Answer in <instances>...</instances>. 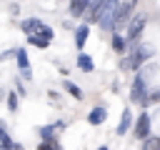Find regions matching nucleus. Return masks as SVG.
I'll return each mask as SVG.
<instances>
[{"instance_id":"1","label":"nucleus","mask_w":160,"mask_h":150,"mask_svg":"<svg viewBox=\"0 0 160 150\" xmlns=\"http://www.w3.org/2000/svg\"><path fill=\"white\" fill-rule=\"evenodd\" d=\"M118 5H120L118 0H92L90 10H88V15H85L88 25H90V22H100L102 15H105L108 10H112V8H118Z\"/></svg>"},{"instance_id":"2","label":"nucleus","mask_w":160,"mask_h":150,"mask_svg":"<svg viewBox=\"0 0 160 150\" xmlns=\"http://www.w3.org/2000/svg\"><path fill=\"white\" fill-rule=\"evenodd\" d=\"M145 25H148V15H135V18L130 20V25H128V32H125V40H128L130 50L135 48V42H138V38L142 35Z\"/></svg>"},{"instance_id":"3","label":"nucleus","mask_w":160,"mask_h":150,"mask_svg":"<svg viewBox=\"0 0 160 150\" xmlns=\"http://www.w3.org/2000/svg\"><path fill=\"white\" fill-rule=\"evenodd\" d=\"M135 5H138V0H128V2H122V5L118 8V12H115V22H112V32H118V30L125 28V25H130Z\"/></svg>"},{"instance_id":"4","label":"nucleus","mask_w":160,"mask_h":150,"mask_svg":"<svg viewBox=\"0 0 160 150\" xmlns=\"http://www.w3.org/2000/svg\"><path fill=\"white\" fill-rule=\"evenodd\" d=\"M152 55H155V48H150V45H138V48H132V50H130V70H140V65L148 62Z\"/></svg>"},{"instance_id":"5","label":"nucleus","mask_w":160,"mask_h":150,"mask_svg":"<svg viewBox=\"0 0 160 150\" xmlns=\"http://www.w3.org/2000/svg\"><path fill=\"white\" fill-rule=\"evenodd\" d=\"M148 78L145 75H138L135 78V82H132V90H130V100L132 102H145V98H148Z\"/></svg>"},{"instance_id":"6","label":"nucleus","mask_w":160,"mask_h":150,"mask_svg":"<svg viewBox=\"0 0 160 150\" xmlns=\"http://www.w3.org/2000/svg\"><path fill=\"white\" fill-rule=\"evenodd\" d=\"M135 138L138 140H148L150 138V112H140V118L135 120Z\"/></svg>"},{"instance_id":"7","label":"nucleus","mask_w":160,"mask_h":150,"mask_svg":"<svg viewBox=\"0 0 160 150\" xmlns=\"http://www.w3.org/2000/svg\"><path fill=\"white\" fill-rule=\"evenodd\" d=\"M68 10H70V18H85L88 15V10H90V5H92V0H68Z\"/></svg>"},{"instance_id":"8","label":"nucleus","mask_w":160,"mask_h":150,"mask_svg":"<svg viewBox=\"0 0 160 150\" xmlns=\"http://www.w3.org/2000/svg\"><path fill=\"white\" fill-rule=\"evenodd\" d=\"M15 58H18V68H20V75H22L25 80H32V70H30V60H28V52H25V48H18Z\"/></svg>"},{"instance_id":"9","label":"nucleus","mask_w":160,"mask_h":150,"mask_svg":"<svg viewBox=\"0 0 160 150\" xmlns=\"http://www.w3.org/2000/svg\"><path fill=\"white\" fill-rule=\"evenodd\" d=\"M42 25H45V22H42L40 18H25V20L20 22V30H22L25 35H38Z\"/></svg>"},{"instance_id":"10","label":"nucleus","mask_w":160,"mask_h":150,"mask_svg":"<svg viewBox=\"0 0 160 150\" xmlns=\"http://www.w3.org/2000/svg\"><path fill=\"white\" fill-rule=\"evenodd\" d=\"M105 118H108V110H105L102 105H98V108H92V110L88 112V122H90V125H102Z\"/></svg>"},{"instance_id":"11","label":"nucleus","mask_w":160,"mask_h":150,"mask_svg":"<svg viewBox=\"0 0 160 150\" xmlns=\"http://www.w3.org/2000/svg\"><path fill=\"white\" fill-rule=\"evenodd\" d=\"M132 125V115H130V108L122 110V118H120V125H118V135H125Z\"/></svg>"},{"instance_id":"12","label":"nucleus","mask_w":160,"mask_h":150,"mask_svg":"<svg viewBox=\"0 0 160 150\" xmlns=\"http://www.w3.org/2000/svg\"><path fill=\"white\" fill-rule=\"evenodd\" d=\"M78 68H80L82 72H92V70H95V62H92V58H90V55L80 52V55H78Z\"/></svg>"},{"instance_id":"13","label":"nucleus","mask_w":160,"mask_h":150,"mask_svg":"<svg viewBox=\"0 0 160 150\" xmlns=\"http://www.w3.org/2000/svg\"><path fill=\"white\" fill-rule=\"evenodd\" d=\"M88 35H90V25H80V28L75 30V45H78V48H85Z\"/></svg>"},{"instance_id":"14","label":"nucleus","mask_w":160,"mask_h":150,"mask_svg":"<svg viewBox=\"0 0 160 150\" xmlns=\"http://www.w3.org/2000/svg\"><path fill=\"white\" fill-rule=\"evenodd\" d=\"M128 48H130V45H128V40H125L122 35H118V32H115V35H112V50H115L118 55H122Z\"/></svg>"},{"instance_id":"15","label":"nucleus","mask_w":160,"mask_h":150,"mask_svg":"<svg viewBox=\"0 0 160 150\" xmlns=\"http://www.w3.org/2000/svg\"><path fill=\"white\" fill-rule=\"evenodd\" d=\"M62 88H65V90H68V92H70L75 100H82V90H80V88H78L72 80H65V85H62Z\"/></svg>"},{"instance_id":"16","label":"nucleus","mask_w":160,"mask_h":150,"mask_svg":"<svg viewBox=\"0 0 160 150\" xmlns=\"http://www.w3.org/2000/svg\"><path fill=\"white\" fill-rule=\"evenodd\" d=\"M142 150H160V135H150L148 140H142Z\"/></svg>"},{"instance_id":"17","label":"nucleus","mask_w":160,"mask_h":150,"mask_svg":"<svg viewBox=\"0 0 160 150\" xmlns=\"http://www.w3.org/2000/svg\"><path fill=\"white\" fill-rule=\"evenodd\" d=\"M55 128L52 125H45V128H40V138H42V142H55Z\"/></svg>"},{"instance_id":"18","label":"nucleus","mask_w":160,"mask_h":150,"mask_svg":"<svg viewBox=\"0 0 160 150\" xmlns=\"http://www.w3.org/2000/svg\"><path fill=\"white\" fill-rule=\"evenodd\" d=\"M28 42H30V45H35V48H42V50L50 45V42H48V40H42L40 35H28Z\"/></svg>"},{"instance_id":"19","label":"nucleus","mask_w":160,"mask_h":150,"mask_svg":"<svg viewBox=\"0 0 160 150\" xmlns=\"http://www.w3.org/2000/svg\"><path fill=\"white\" fill-rule=\"evenodd\" d=\"M38 35H40V38H42V40H48V42H50V40H52V35H55V32H52V28H48V25H42V28H40V32H38Z\"/></svg>"},{"instance_id":"20","label":"nucleus","mask_w":160,"mask_h":150,"mask_svg":"<svg viewBox=\"0 0 160 150\" xmlns=\"http://www.w3.org/2000/svg\"><path fill=\"white\" fill-rule=\"evenodd\" d=\"M8 108H10V110H12V112H15V110H18V92H12V90H10V92H8Z\"/></svg>"},{"instance_id":"21","label":"nucleus","mask_w":160,"mask_h":150,"mask_svg":"<svg viewBox=\"0 0 160 150\" xmlns=\"http://www.w3.org/2000/svg\"><path fill=\"white\" fill-rule=\"evenodd\" d=\"M150 102H160V88H158V90H152V92H148V98H145V102H142V105H150Z\"/></svg>"},{"instance_id":"22","label":"nucleus","mask_w":160,"mask_h":150,"mask_svg":"<svg viewBox=\"0 0 160 150\" xmlns=\"http://www.w3.org/2000/svg\"><path fill=\"white\" fill-rule=\"evenodd\" d=\"M12 145H15V142H12V140H10V135H8V138H2V140H0V150H12Z\"/></svg>"},{"instance_id":"23","label":"nucleus","mask_w":160,"mask_h":150,"mask_svg":"<svg viewBox=\"0 0 160 150\" xmlns=\"http://www.w3.org/2000/svg\"><path fill=\"white\" fill-rule=\"evenodd\" d=\"M38 150H60V145H58V142H40Z\"/></svg>"},{"instance_id":"24","label":"nucleus","mask_w":160,"mask_h":150,"mask_svg":"<svg viewBox=\"0 0 160 150\" xmlns=\"http://www.w3.org/2000/svg\"><path fill=\"white\" fill-rule=\"evenodd\" d=\"M12 150H25V148H22L20 142H15V145H12Z\"/></svg>"},{"instance_id":"25","label":"nucleus","mask_w":160,"mask_h":150,"mask_svg":"<svg viewBox=\"0 0 160 150\" xmlns=\"http://www.w3.org/2000/svg\"><path fill=\"white\" fill-rule=\"evenodd\" d=\"M98 150H110V148H105V145H102V148H98Z\"/></svg>"}]
</instances>
